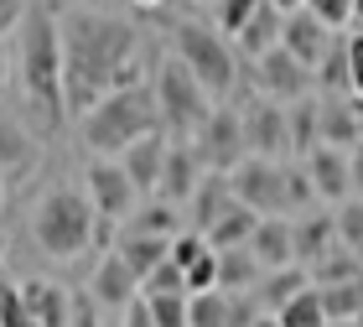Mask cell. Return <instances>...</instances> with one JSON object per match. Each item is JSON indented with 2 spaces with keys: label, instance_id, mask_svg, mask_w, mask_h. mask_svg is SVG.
Masks as SVG:
<instances>
[{
  "label": "cell",
  "instance_id": "ffe728a7",
  "mask_svg": "<svg viewBox=\"0 0 363 327\" xmlns=\"http://www.w3.org/2000/svg\"><path fill=\"white\" fill-rule=\"evenodd\" d=\"M250 255L259 260V270L296 265V228H291V218H259L255 239H250Z\"/></svg>",
  "mask_w": 363,
  "mask_h": 327
},
{
  "label": "cell",
  "instance_id": "8992f818",
  "mask_svg": "<svg viewBox=\"0 0 363 327\" xmlns=\"http://www.w3.org/2000/svg\"><path fill=\"white\" fill-rule=\"evenodd\" d=\"M172 52L192 68V78L203 84L213 99H228L239 89V52L228 47V37L218 26L203 21H177L172 26Z\"/></svg>",
  "mask_w": 363,
  "mask_h": 327
},
{
  "label": "cell",
  "instance_id": "74e56055",
  "mask_svg": "<svg viewBox=\"0 0 363 327\" xmlns=\"http://www.w3.org/2000/svg\"><path fill=\"white\" fill-rule=\"evenodd\" d=\"M140 296H187V270L182 265H161V270H151L145 275V286H140Z\"/></svg>",
  "mask_w": 363,
  "mask_h": 327
},
{
  "label": "cell",
  "instance_id": "44dd1931",
  "mask_svg": "<svg viewBox=\"0 0 363 327\" xmlns=\"http://www.w3.org/2000/svg\"><path fill=\"white\" fill-rule=\"evenodd\" d=\"M114 255H120L125 265L140 275V286H145V275L161 270V265L172 260V239H156V234H135V228H120V234H114Z\"/></svg>",
  "mask_w": 363,
  "mask_h": 327
},
{
  "label": "cell",
  "instance_id": "3957f363",
  "mask_svg": "<svg viewBox=\"0 0 363 327\" xmlns=\"http://www.w3.org/2000/svg\"><path fill=\"white\" fill-rule=\"evenodd\" d=\"M109 228L114 223L99 218L89 192H78V187H52V192L37 198V208H31V244H37L47 260H57V265L84 260Z\"/></svg>",
  "mask_w": 363,
  "mask_h": 327
},
{
  "label": "cell",
  "instance_id": "52a82bcc",
  "mask_svg": "<svg viewBox=\"0 0 363 327\" xmlns=\"http://www.w3.org/2000/svg\"><path fill=\"white\" fill-rule=\"evenodd\" d=\"M84 192H89V203L99 208V218H104V223H130V218H135V208L145 203L135 192V182H130V172L114 156H94L84 167Z\"/></svg>",
  "mask_w": 363,
  "mask_h": 327
},
{
  "label": "cell",
  "instance_id": "603a6c76",
  "mask_svg": "<svg viewBox=\"0 0 363 327\" xmlns=\"http://www.w3.org/2000/svg\"><path fill=\"white\" fill-rule=\"evenodd\" d=\"M286 120H291V161H306L322 145V94L286 104Z\"/></svg>",
  "mask_w": 363,
  "mask_h": 327
},
{
  "label": "cell",
  "instance_id": "7dc6e473",
  "mask_svg": "<svg viewBox=\"0 0 363 327\" xmlns=\"http://www.w3.org/2000/svg\"><path fill=\"white\" fill-rule=\"evenodd\" d=\"M348 161H353V198H363V140L348 151Z\"/></svg>",
  "mask_w": 363,
  "mask_h": 327
},
{
  "label": "cell",
  "instance_id": "e0dca14e",
  "mask_svg": "<svg viewBox=\"0 0 363 327\" xmlns=\"http://www.w3.org/2000/svg\"><path fill=\"white\" fill-rule=\"evenodd\" d=\"M21 301H26V312H31L37 327H68V317H73V291L47 281V275L21 281Z\"/></svg>",
  "mask_w": 363,
  "mask_h": 327
},
{
  "label": "cell",
  "instance_id": "f6af8a7d",
  "mask_svg": "<svg viewBox=\"0 0 363 327\" xmlns=\"http://www.w3.org/2000/svg\"><path fill=\"white\" fill-rule=\"evenodd\" d=\"M26 11H31V0H0V42H6L11 31H21Z\"/></svg>",
  "mask_w": 363,
  "mask_h": 327
},
{
  "label": "cell",
  "instance_id": "d6986e66",
  "mask_svg": "<svg viewBox=\"0 0 363 327\" xmlns=\"http://www.w3.org/2000/svg\"><path fill=\"white\" fill-rule=\"evenodd\" d=\"M234 203H239V198H234V182H228L223 172H208L203 182H197L192 203H187V223L197 228V234H208V228L218 223V218H223Z\"/></svg>",
  "mask_w": 363,
  "mask_h": 327
},
{
  "label": "cell",
  "instance_id": "91938a15",
  "mask_svg": "<svg viewBox=\"0 0 363 327\" xmlns=\"http://www.w3.org/2000/svg\"><path fill=\"white\" fill-rule=\"evenodd\" d=\"M358 327H363V317H358Z\"/></svg>",
  "mask_w": 363,
  "mask_h": 327
},
{
  "label": "cell",
  "instance_id": "6f0895ef",
  "mask_svg": "<svg viewBox=\"0 0 363 327\" xmlns=\"http://www.w3.org/2000/svg\"><path fill=\"white\" fill-rule=\"evenodd\" d=\"M197 6H218V0H197Z\"/></svg>",
  "mask_w": 363,
  "mask_h": 327
},
{
  "label": "cell",
  "instance_id": "8fae6325",
  "mask_svg": "<svg viewBox=\"0 0 363 327\" xmlns=\"http://www.w3.org/2000/svg\"><path fill=\"white\" fill-rule=\"evenodd\" d=\"M250 78H255V94H259V99H275V104H296V99H306V94L317 89V73L301 68L286 47L265 52V57L250 68Z\"/></svg>",
  "mask_w": 363,
  "mask_h": 327
},
{
  "label": "cell",
  "instance_id": "ee69618b",
  "mask_svg": "<svg viewBox=\"0 0 363 327\" xmlns=\"http://www.w3.org/2000/svg\"><path fill=\"white\" fill-rule=\"evenodd\" d=\"M68 327H104V317H99V301L89 296V291H73V317Z\"/></svg>",
  "mask_w": 363,
  "mask_h": 327
},
{
  "label": "cell",
  "instance_id": "816d5d0a",
  "mask_svg": "<svg viewBox=\"0 0 363 327\" xmlns=\"http://www.w3.org/2000/svg\"><path fill=\"white\" fill-rule=\"evenodd\" d=\"M6 255H11V239H6V228H0V265H6Z\"/></svg>",
  "mask_w": 363,
  "mask_h": 327
},
{
  "label": "cell",
  "instance_id": "681fc988",
  "mask_svg": "<svg viewBox=\"0 0 363 327\" xmlns=\"http://www.w3.org/2000/svg\"><path fill=\"white\" fill-rule=\"evenodd\" d=\"M270 6H275V11H286V16H291V11H301V6H306V0H270Z\"/></svg>",
  "mask_w": 363,
  "mask_h": 327
},
{
  "label": "cell",
  "instance_id": "f35d334b",
  "mask_svg": "<svg viewBox=\"0 0 363 327\" xmlns=\"http://www.w3.org/2000/svg\"><path fill=\"white\" fill-rule=\"evenodd\" d=\"M306 11L333 31H353V0H306Z\"/></svg>",
  "mask_w": 363,
  "mask_h": 327
},
{
  "label": "cell",
  "instance_id": "bcb514c9",
  "mask_svg": "<svg viewBox=\"0 0 363 327\" xmlns=\"http://www.w3.org/2000/svg\"><path fill=\"white\" fill-rule=\"evenodd\" d=\"M120 327H156V317H151V306H145V296L125 312V322H120Z\"/></svg>",
  "mask_w": 363,
  "mask_h": 327
},
{
  "label": "cell",
  "instance_id": "484cf974",
  "mask_svg": "<svg viewBox=\"0 0 363 327\" xmlns=\"http://www.w3.org/2000/svg\"><path fill=\"white\" fill-rule=\"evenodd\" d=\"M255 228H259V214H255V208H244V203H234L203 239H208V250H218V255H223V250H250Z\"/></svg>",
  "mask_w": 363,
  "mask_h": 327
},
{
  "label": "cell",
  "instance_id": "d6a6232c",
  "mask_svg": "<svg viewBox=\"0 0 363 327\" xmlns=\"http://www.w3.org/2000/svg\"><path fill=\"white\" fill-rule=\"evenodd\" d=\"M317 89H322V94H348V31H337L333 52L322 57V68H317Z\"/></svg>",
  "mask_w": 363,
  "mask_h": 327
},
{
  "label": "cell",
  "instance_id": "9c48e42d",
  "mask_svg": "<svg viewBox=\"0 0 363 327\" xmlns=\"http://www.w3.org/2000/svg\"><path fill=\"white\" fill-rule=\"evenodd\" d=\"M228 182H234V198L244 208H255L259 218H286V161L250 156Z\"/></svg>",
  "mask_w": 363,
  "mask_h": 327
},
{
  "label": "cell",
  "instance_id": "d590c367",
  "mask_svg": "<svg viewBox=\"0 0 363 327\" xmlns=\"http://www.w3.org/2000/svg\"><path fill=\"white\" fill-rule=\"evenodd\" d=\"M337 244L363 260V198H348L337 208Z\"/></svg>",
  "mask_w": 363,
  "mask_h": 327
},
{
  "label": "cell",
  "instance_id": "4fadbf2b",
  "mask_svg": "<svg viewBox=\"0 0 363 327\" xmlns=\"http://www.w3.org/2000/svg\"><path fill=\"white\" fill-rule=\"evenodd\" d=\"M333 42H337V31H333V26H322V21H317V16H311L306 6L286 16L280 47H286V52H291L296 62H301V68H311V73H317V68H322V57L333 52Z\"/></svg>",
  "mask_w": 363,
  "mask_h": 327
},
{
  "label": "cell",
  "instance_id": "30bf717a",
  "mask_svg": "<svg viewBox=\"0 0 363 327\" xmlns=\"http://www.w3.org/2000/svg\"><path fill=\"white\" fill-rule=\"evenodd\" d=\"M239 114H244V145H250V156H259V161H291V120H286V104L259 99V94H255Z\"/></svg>",
  "mask_w": 363,
  "mask_h": 327
},
{
  "label": "cell",
  "instance_id": "7a4b0ae2",
  "mask_svg": "<svg viewBox=\"0 0 363 327\" xmlns=\"http://www.w3.org/2000/svg\"><path fill=\"white\" fill-rule=\"evenodd\" d=\"M16 42H21L26 104H31V114H37V125L47 135H57L68 125V94H62V21L52 11V0H31Z\"/></svg>",
  "mask_w": 363,
  "mask_h": 327
},
{
  "label": "cell",
  "instance_id": "7402d4cb",
  "mask_svg": "<svg viewBox=\"0 0 363 327\" xmlns=\"http://www.w3.org/2000/svg\"><path fill=\"white\" fill-rule=\"evenodd\" d=\"M37 140L26 135V125L16 120V114H0V177H11V182H21V177L37 167Z\"/></svg>",
  "mask_w": 363,
  "mask_h": 327
},
{
  "label": "cell",
  "instance_id": "836d02e7",
  "mask_svg": "<svg viewBox=\"0 0 363 327\" xmlns=\"http://www.w3.org/2000/svg\"><path fill=\"white\" fill-rule=\"evenodd\" d=\"M311 203H322V198L306 177V161H286V214H311Z\"/></svg>",
  "mask_w": 363,
  "mask_h": 327
},
{
  "label": "cell",
  "instance_id": "7bdbcfd3",
  "mask_svg": "<svg viewBox=\"0 0 363 327\" xmlns=\"http://www.w3.org/2000/svg\"><path fill=\"white\" fill-rule=\"evenodd\" d=\"M348 94L363 99V31H348Z\"/></svg>",
  "mask_w": 363,
  "mask_h": 327
},
{
  "label": "cell",
  "instance_id": "6da1fadb",
  "mask_svg": "<svg viewBox=\"0 0 363 327\" xmlns=\"http://www.w3.org/2000/svg\"><path fill=\"white\" fill-rule=\"evenodd\" d=\"M62 94H68V120L109 99L114 89H140V26L104 11H62Z\"/></svg>",
  "mask_w": 363,
  "mask_h": 327
},
{
  "label": "cell",
  "instance_id": "60d3db41",
  "mask_svg": "<svg viewBox=\"0 0 363 327\" xmlns=\"http://www.w3.org/2000/svg\"><path fill=\"white\" fill-rule=\"evenodd\" d=\"M203 291H218V250H208L187 270V296H203Z\"/></svg>",
  "mask_w": 363,
  "mask_h": 327
},
{
  "label": "cell",
  "instance_id": "d4e9b609",
  "mask_svg": "<svg viewBox=\"0 0 363 327\" xmlns=\"http://www.w3.org/2000/svg\"><path fill=\"white\" fill-rule=\"evenodd\" d=\"M280 31H286V11H275L270 0H265V6L255 11V21L234 37V47H239L250 62H259L265 52H275V47H280Z\"/></svg>",
  "mask_w": 363,
  "mask_h": 327
},
{
  "label": "cell",
  "instance_id": "7c38bea8",
  "mask_svg": "<svg viewBox=\"0 0 363 327\" xmlns=\"http://www.w3.org/2000/svg\"><path fill=\"white\" fill-rule=\"evenodd\" d=\"M84 291H89L99 306H104V312H130V306L140 301V275L109 250V255L94 265V275H89V286H84Z\"/></svg>",
  "mask_w": 363,
  "mask_h": 327
},
{
  "label": "cell",
  "instance_id": "1f68e13d",
  "mask_svg": "<svg viewBox=\"0 0 363 327\" xmlns=\"http://www.w3.org/2000/svg\"><path fill=\"white\" fill-rule=\"evenodd\" d=\"M228 312H234V296H228V291L187 296V327H228Z\"/></svg>",
  "mask_w": 363,
  "mask_h": 327
},
{
  "label": "cell",
  "instance_id": "ac0fdd59",
  "mask_svg": "<svg viewBox=\"0 0 363 327\" xmlns=\"http://www.w3.org/2000/svg\"><path fill=\"white\" fill-rule=\"evenodd\" d=\"M296 228V265H322L333 250H342L337 244V214H301V218H291Z\"/></svg>",
  "mask_w": 363,
  "mask_h": 327
},
{
  "label": "cell",
  "instance_id": "db71d44e",
  "mask_svg": "<svg viewBox=\"0 0 363 327\" xmlns=\"http://www.w3.org/2000/svg\"><path fill=\"white\" fill-rule=\"evenodd\" d=\"M255 327H280V317H275V312H265V317H259Z\"/></svg>",
  "mask_w": 363,
  "mask_h": 327
},
{
  "label": "cell",
  "instance_id": "9a60e30c",
  "mask_svg": "<svg viewBox=\"0 0 363 327\" xmlns=\"http://www.w3.org/2000/svg\"><path fill=\"white\" fill-rule=\"evenodd\" d=\"M203 177H208V167L197 161L192 140H172V151H167V172H161L156 198H161V203H172V208H187Z\"/></svg>",
  "mask_w": 363,
  "mask_h": 327
},
{
  "label": "cell",
  "instance_id": "4316f807",
  "mask_svg": "<svg viewBox=\"0 0 363 327\" xmlns=\"http://www.w3.org/2000/svg\"><path fill=\"white\" fill-rule=\"evenodd\" d=\"M311 286V270L306 265H286V270H265V281L255 286V301L265 306V312H280L286 301H296L301 291Z\"/></svg>",
  "mask_w": 363,
  "mask_h": 327
},
{
  "label": "cell",
  "instance_id": "ab89813d",
  "mask_svg": "<svg viewBox=\"0 0 363 327\" xmlns=\"http://www.w3.org/2000/svg\"><path fill=\"white\" fill-rule=\"evenodd\" d=\"M208 255V239L197 234V228H182V234L172 239V265H182V270H192L197 260Z\"/></svg>",
  "mask_w": 363,
  "mask_h": 327
},
{
  "label": "cell",
  "instance_id": "e575fe53",
  "mask_svg": "<svg viewBox=\"0 0 363 327\" xmlns=\"http://www.w3.org/2000/svg\"><path fill=\"white\" fill-rule=\"evenodd\" d=\"M353 275H363V260L348 250H333L322 265H311V286H337V281H353Z\"/></svg>",
  "mask_w": 363,
  "mask_h": 327
},
{
  "label": "cell",
  "instance_id": "277c9868",
  "mask_svg": "<svg viewBox=\"0 0 363 327\" xmlns=\"http://www.w3.org/2000/svg\"><path fill=\"white\" fill-rule=\"evenodd\" d=\"M78 125H84V145L94 156H114L120 161L135 140H145V135L161 130V109H156L151 84H140V89H114L109 99H99Z\"/></svg>",
  "mask_w": 363,
  "mask_h": 327
},
{
  "label": "cell",
  "instance_id": "f1b7e54d",
  "mask_svg": "<svg viewBox=\"0 0 363 327\" xmlns=\"http://www.w3.org/2000/svg\"><path fill=\"white\" fill-rule=\"evenodd\" d=\"M125 228H135V234H156V239H177L182 234V208L161 203V198H145Z\"/></svg>",
  "mask_w": 363,
  "mask_h": 327
},
{
  "label": "cell",
  "instance_id": "9f6ffc18",
  "mask_svg": "<svg viewBox=\"0 0 363 327\" xmlns=\"http://www.w3.org/2000/svg\"><path fill=\"white\" fill-rule=\"evenodd\" d=\"M333 327H358V322H333Z\"/></svg>",
  "mask_w": 363,
  "mask_h": 327
},
{
  "label": "cell",
  "instance_id": "83f0119b",
  "mask_svg": "<svg viewBox=\"0 0 363 327\" xmlns=\"http://www.w3.org/2000/svg\"><path fill=\"white\" fill-rule=\"evenodd\" d=\"M259 281H265V270H259V260L250 250H223L218 255V291H228V296H250Z\"/></svg>",
  "mask_w": 363,
  "mask_h": 327
},
{
  "label": "cell",
  "instance_id": "c3c4849f",
  "mask_svg": "<svg viewBox=\"0 0 363 327\" xmlns=\"http://www.w3.org/2000/svg\"><path fill=\"white\" fill-rule=\"evenodd\" d=\"M6 78H11V57H6V42H0V94H6Z\"/></svg>",
  "mask_w": 363,
  "mask_h": 327
},
{
  "label": "cell",
  "instance_id": "680465c9",
  "mask_svg": "<svg viewBox=\"0 0 363 327\" xmlns=\"http://www.w3.org/2000/svg\"><path fill=\"white\" fill-rule=\"evenodd\" d=\"M104 327H120V322H104Z\"/></svg>",
  "mask_w": 363,
  "mask_h": 327
},
{
  "label": "cell",
  "instance_id": "b9f144b4",
  "mask_svg": "<svg viewBox=\"0 0 363 327\" xmlns=\"http://www.w3.org/2000/svg\"><path fill=\"white\" fill-rule=\"evenodd\" d=\"M156 327H187V296H145Z\"/></svg>",
  "mask_w": 363,
  "mask_h": 327
},
{
  "label": "cell",
  "instance_id": "2e32d148",
  "mask_svg": "<svg viewBox=\"0 0 363 327\" xmlns=\"http://www.w3.org/2000/svg\"><path fill=\"white\" fill-rule=\"evenodd\" d=\"M167 151H172V135H167V130H156V135L135 140V145H130V151L120 156V167L130 172V182H135L140 198H156L161 172H167Z\"/></svg>",
  "mask_w": 363,
  "mask_h": 327
},
{
  "label": "cell",
  "instance_id": "11a10c76",
  "mask_svg": "<svg viewBox=\"0 0 363 327\" xmlns=\"http://www.w3.org/2000/svg\"><path fill=\"white\" fill-rule=\"evenodd\" d=\"M0 208H6V177H0Z\"/></svg>",
  "mask_w": 363,
  "mask_h": 327
},
{
  "label": "cell",
  "instance_id": "f5cc1de1",
  "mask_svg": "<svg viewBox=\"0 0 363 327\" xmlns=\"http://www.w3.org/2000/svg\"><path fill=\"white\" fill-rule=\"evenodd\" d=\"M130 6H135V11H156L161 0H130Z\"/></svg>",
  "mask_w": 363,
  "mask_h": 327
},
{
  "label": "cell",
  "instance_id": "f907efd6",
  "mask_svg": "<svg viewBox=\"0 0 363 327\" xmlns=\"http://www.w3.org/2000/svg\"><path fill=\"white\" fill-rule=\"evenodd\" d=\"M353 31H363V0H353Z\"/></svg>",
  "mask_w": 363,
  "mask_h": 327
},
{
  "label": "cell",
  "instance_id": "ba28073f",
  "mask_svg": "<svg viewBox=\"0 0 363 327\" xmlns=\"http://www.w3.org/2000/svg\"><path fill=\"white\" fill-rule=\"evenodd\" d=\"M192 151L197 161H203L208 172H223V177H234L244 161H250V145H244V114L239 109H213L208 114V125L192 135Z\"/></svg>",
  "mask_w": 363,
  "mask_h": 327
},
{
  "label": "cell",
  "instance_id": "5b68a950",
  "mask_svg": "<svg viewBox=\"0 0 363 327\" xmlns=\"http://www.w3.org/2000/svg\"><path fill=\"white\" fill-rule=\"evenodd\" d=\"M151 94H156V109H161V130H167L172 140H192L197 130L208 125V114L218 109V104H213V94L197 84L192 68L177 52H167V57L156 62Z\"/></svg>",
  "mask_w": 363,
  "mask_h": 327
},
{
  "label": "cell",
  "instance_id": "4dcf8cb0",
  "mask_svg": "<svg viewBox=\"0 0 363 327\" xmlns=\"http://www.w3.org/2000/svg\"><path fill=\"white\" fill-rule=\"evenodd\" d=\"M275 317H280V327H333V322H327V306H322V291H317V286H306L301 296L286 301Z\"/></svg>",
  "mask_w": 363,
  "mask_h": 327
},
{
  "label": "cell",
  "instance_id": "cb8c5ba5",
  "mask_svg": "<svg viewBox=\"0 0 363 327\" xmlns=\"http://www.w3.org/2000/svg\"><path fill=\"white\" fill-rule=\"evenodd\" d=\"M363 140L358 130V114L348 94H322V145H337V151H353Z\"/></svg>",
  "mask_w": 363,
  "mask_h": 327
},
{
  "label": "cell",
  "instance_id": "5bb4252c",
  "mask_svg": "<svg viewBox=\"0 0 363 327\" xmlns=\"http://www.w3.org/2000/svg\"><path fill=\"white\" fill-rule=\"evenodd\" d=\"M306 177H311V187H317L322 203L342 208L353 198V161H348V151H337V145H317V151L306 156Z\"/></svg>",
  "mask_w": 363,
  "mask_h": 327
},
{
  "label": "cell",
  "instance_id": "8d00e7d4",
  "mask_svg": "<svg viewBox=\"0 0 363 327\" xmlns=\"http://www.w3.org/2000/svg\"><path fill=\"white\" fill-rule=\"evenodd\" d=\"M259 6H265V0H218V6H213V11H218V21H213V26H218L223 37H239V31L255 21Z\"/></svg>",
  "mask_w": 363,
  "mask_h": 327
},
{
  "label": "cell",
  "instance_id": "f546056e",
  "mask_svg": "<svg viewBox=\"0 0 363 327\" xmlns=\"http://www.w3.org/2000/svg\"><path fill=\"white\" fill-rule=\"evenodd\" d=\"M317 291H322L327 322H358V317H363V275L337 281V286H317Z\"/></svg>",
  "mask_w": 363,
  "mask_h": 327
}]
</instances>
